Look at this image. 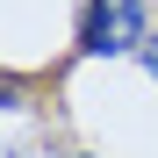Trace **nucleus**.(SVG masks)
Instances as JSON below:
<instances>
[{"label": "nucleus", "instance_id": "obj_3", "mask_svg": "<svg viewBox=\"0 0 158 158\" xmlns=\"http://www.w3.org/2000/svg\"><path fill=\"white\" fill-rule=\"evenodd\" d=\"M72 158H94V151H72Z\"/></svg>", "mask_w": 158, "mask_h": 158}, {"label": "nucleus", "instance_id": "obj_2", "mask_svg": "<svg viewBox=\"0 0 158 158\" xmlns=\"http://www.w3.org/2000/svg\"><path fill=\"white\" fill-rule=\"evenodd\" d=\"M137 65H144V72H151V79H158V36H151V43H144V58H137Z\"/></svg>", "mask_w": 158, "mask_h": 158}, {"label": "nucleus", "instance_id": "obj_1", "mask_svg": "<svg viewBox=\"0 0 158 158\" xmlns=\"http://www.w3.org/2000/svg\"><path fill=\"white\" fill-rule=\"evenodd\" d=\"M151 0H86L79 7V58H144Z\"/></svg>", "mask_w": 158, "mask_h": 158}]
</instances>
